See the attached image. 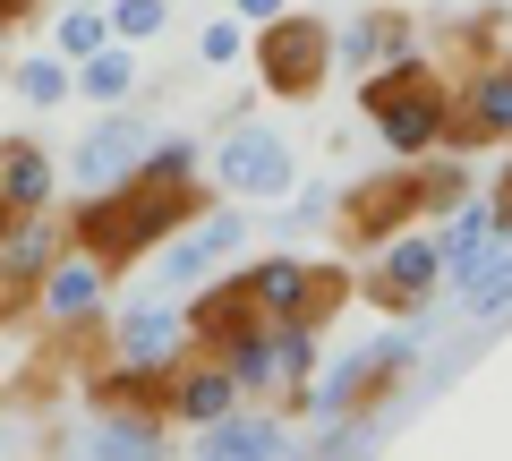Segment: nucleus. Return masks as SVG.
<instances>
[{
  "mask_svg": "<svg viewBox=\"0 0 512 461\" xmlns=\"http://www.w3.org/2000/svg\"><path fill=\"white\" fill-rule=\"evenodd\" d=\"M222 359H231V376H239V402H282V351H274V325L239 333Z\"/></svg>",
  "mask_w": 512,
  "mask_h": 461,
  "instance_id": "obj_21",
  "label": "nucleus"
},
{
  "mask_svg": "<svg viewBox=\"0 0 512 461\" xmlns=\"http://www.w3.org/2000/svg\"><path fill=\"white\" fill-rule=\"evenodd\" d=\"M60 197V154L43 137H0V205L9 214H52Z\"/></svg>",
  "mask_w": 512,
  "mask_h": 461,
  "instance_id": "obj_16",
  "label": "nucleus"
},
{
  "mask_svg": "<svg viewBox=\"0 0 512 461\" xmlns=\"http://www.w3.org/2000/svg\"><path fill=\"white\" fill-rule=\"evenodd\" d=\"M205 180L222 188V197H239V205H274V197H291L299 188V146L282 129H265V120H222V137H214V154H205Z\"/></svg>",
  "mask_w": 512,
  "mask_h": 461,
  "instance_id": "obj_4",
  "label": "nucleus"
},
{
  "mask_svg": "<svg viewBox=\"0 0 512 461\" xmlns=\"http://www.w3.org/2000/svg\"><path fill=\"white\" fill-rule=\"evenodd\" d=\"M248 60H256V86L274 94V103H316L333 77V18L316 9H282L248 35Z\"/></svg>",
  "mask_w": 512,
  "mask_h": 461,
  "instance_id": "obj_2",
  "label": "nucleus"
},
{
  "mask_svg": "<svg viewBox=\"0 0 512 461\" xmlns=\"http://www.w3.org/2000/svg\"><path fill=\"white\" fill-rule=\"evenodd\" d=\"M111 35H120V43L171 35V0H111Z\"/></svg>",
  "mask_w": 512,
  "mask_h": 461,
  "instance_id": "obj_29",
  "label": "nucleus"
},
{
  "mask_svg": "<svg viewBox=\"0 0 512 461\" xmlns=\"http://www.w3.org/2000/svg\"><path fill=\"white\" fill-rule=\"evenodd\" d=\"M256 325H265V308H256V291H248V265H222V274H205L197 291H188V342H197L205 359H222L239 333H256Z\"/></svg>",
  "mask_w": 512,
  "mask_h": 461,
  "instance_id": "obj_9",
  "label": "nucleus"
},
{
  "mask_svg": "<svg viewBox=\"0 0 512 461\" xmlns=\"http://www.w3.org/2000/svg\"><path fill=\"white\" fill-rule=\"evenodd\" d=\"M444 111H453V77H444L436 52L359 77V120L384 137V154H402V163H419V154L444 146Z\"/></svg>",
  "mask_w": 512,
  "mask_h": 461,
  "instance_id": "obj_1",
  "label": "nucleus"
},
{
  "mask_svg": "<svg viewBox=\"0 0 512 461\" xmlns=\"http://www.w3.org/2000/svg\"><path fill=\"white\" fill-rule=\"evenodd\" d=\"M0 453H9V444H0Z\"/></svg>",
  "mask_w": 512,
  "mask_h": 461,
  "instance_id": "obj_35",
  "label": "nucleus"
},
{
  "mask_svg": "<svg viewBox=\"0 0 512 461\" xmlns=\"http://www.w3.org/2000/svg\"><path fill=\"white\" fill-rule=\"evenodd\" d=\"M231 9H239V18H248V26H265V18H282L291 0H231Z\"/></svg>",
  "mask_w": 512,
  "mask_h": 461,
  "instance_id": "obj_33",
  "label": "nucleus"
},
{
  "mask_svg": "<svg viewBox=\"0 0 512 461\" xmlns=\"http://www.w3.org/2000/svg\"><path fill=\"white\" fill-rule=\"evenodd\" d=\"M504 137H512V52H487L453 69V111H444L436 154H495Z\"/></svg>",
  "mask_w": 512,
  "mask_h": 461,
  "instance_id": "obj_7",
  "label": "nucleus"
},
{
  "mask_svg": "<svg viewBox=\"0 0 512 461\" xmlns=\"http://www.w3.org/2000/svg\"><path fill=\"white\" fill-rule=\"evenodd\" d=\"M487 205H495V222H504V240H512V171H495V188H487Z\"/></svg>",
  "mask_w": 512,
  "mask_h": 461,
  "instance_id": "obj_32",
  "label": "nucleus"
},
{
  "mask_svg": "<svg viewBox=\"0 0 512 461\" xmlns=\"http://www.w3.org/2000/svg\"><path fill=\"white\" fill-rule=\"evenodd\" d=\"M146 146H154V129H146V120H137L128 103H111L103 120H94V129L69 146V180H77V197H94V188H120V180H137Z\"/></svg>",
  "mask_w": 512,
  "mask_h": 461,
  "instance_id": "obj_8",
  "label": "nucleus"
},
{
  "mask_svg": "<svg viewBox=\"0 0 512 461\" xmlns=\"http://www.w3.org/2000/svg\"><path fill=\"white\" fill-rule=\"evenodd\" d=\"M239 52H248V18L239 9H222L214 26H197V69H231Z\"/></svg>",
  "mask_w": 512,
  "mask_h": 461,
  "instance_id": "obj_28",
  "label": "nucleus"
},
{
  "mask_svg": "<svg viewBox=\"0 0 512 461\" xmlns=\"http://www.w3.org/2000/svg\"><path fill=\"white\" fill-rule=\"evenodd\" d=\"M43 43H52L60 60H86L111 43V9H86V0H60L52 18H43Z\"/></svg>",
  "mask_w": 512,
  "mask_h": 461,
  "instance_id": "obj_25",
  "label": "nucleus"
},
{
  "mask_svg": "<svg viewBox=\"0 0 512 461\" xmlns=\"http://www.w3.org/2000/svg\"><path fill=\"white\" fill-rule=\"evenodd\" d=\"M77 453H94V461H163L171 419H94V436H77Z\"/></svg>",
  "mask_w": 512,
  "mask_h": 461,
  "instance_id": "obj_19",
  "label": "nucleus"
},
{
  "mask_svg": "<svg viewBox=\"0 0 512 461\" xmlns=\"http://www.w3.org/2000/svg\"><path fill=\"white\" fill-rule=\"evenodd\" d=\"M248 291L265 316H299V291H308V257L274 248V257H248Z\"/></svg>",
  "mask_w": 512,
  "mask_h": 461,
  "instance_id": "obj_22",
  "label": "nucleus"
},
{
  "mask_svg": "<svg viewBox=\"0 0 512 461\" xmlns=\"http://www.w3.org/2000/svg\"><path fill=\"white\" fill-rule=\"evenodd\" d=\"M188 351H197V342H188V299H180V291H154V299H137V308L111 316V359L180 368Z\"/></svg>",
  "mask_w": 512,
  "mask_h": 461,
  "instance_id": "obj_10",
  "label": "nucleus"
},
{
  "mask_svg": "<svg viewBox=\"0 0 512 461\" xmlns=\"http://www.w3.org/2000/svg\"><path fill=\"white\" fill-rule=\"evenodd\" d=\"M444 291V248L427 222H410V231H393V240L376 248V257H359V299L384 316H427Z\"/></svg>",
  "mask_w": 512,
  "mask_h": 461,
  "instance_id": "obj_6",
  "label": "nucleus"
},
{
  "mask_svg": "<svg viewBox=\"0 0 512 461\" xmlns=\"http://www.w3.org/2000/svg\"><path fill=\"white\" fill-rule=\"evenodd\" d=\"M333 197H342V188H325V180H308V188H291V197H282V205H291V222H282V231H316V222L333 214Z\"/></svg>",
  "mask_w": 512,
  "mask_h": 461,
  "instance_id": "obj_30",
  "label": "nucleus"
},
{
  "mask_svg": "<svg viewBox=\"0 0 512 461\" xmlns=\"http://www.w3.org/2000/svg\"><path fill=\"white\" fill-rule=\"evenodd\" d=\"M111 282H120V274H111L103 257L69 248V257H60L52 274H43V291H35V316H43L52 333H86V325H103V316H111V308H103V299H111Z\"/></svg>",
  "mask_w": 512,
  "mask_h": 461,
  "instance_id": "obj_11",
  "label": "nucleus"
},
{
  "mask_svg": "<svg viewBox=\"0 0 512 461\" xmlns=\"http://www.w3.org/2000/svg\"><path fill=\"white\" fill-rule=\"evenodd\" d=\"M171 376H180V368L103 359V368H86V410H94V419H171Z\"/></svg>",
  "mask_w": 512,
  "mask_h": 461,
  "instance_id": "obj_13",
  "label": "nucleus"
},
{
  "mask_svg": "<svg viewBox=\"0 0 512 461\" xmlns=\"http://www.w3.org/2000/svg\"><path fill=\"white\" fill-rule=\"evenodd\" d=\"M410 222H427V188H419V163H376L367 180H350L342 197H333V231H342V257H376L393 231H410Z\"/></svg>",
  "mask_w": 512,
  "mask_h": 461,
  "instance_id": "obj_3",
  "label": "nucleus"
},
{
  "mask_svg": "<svg viewBox=\"0 0 512 461\" xmlns=\"http://www.w3.org/2000/svg\"><path fill=\"white\" fill-rule=\"evenodd\" d=\"M222 410H239V376H231V359L188 351L180 376H171V427H205V419H222Z\"/></svg>",
  "mask_w": 512,
  "mask_h": 461,
  "instance_id": "obj_17",
  "label": "nucleus"
},
{
  "mask_svg": "<svg viewBox=\"0 0 512 461\" xmlns=\"http://www.w3.org/2000/svg\"><path fill=\"white\" fill-rule=\"evenodd\" d=\"M359 453H384V410H342L308 436V461H359Z\"/></svg>",
  "mask_w": 512,
  "mask_h": 461,
  "instance_id": "obj_24",
  "label": "nucleus"
},
{
  "mask_svg": "<svg viewBox=\"0 0 512 461\" xmlns=\"http://www.w3.org/2000/svg\"><path fill=\"white\" fill-rule=\"evenodd\" d=\"M248 240H256V222L239 197H214L188 231H171L163 248H154V291H197L205 274H222V265H248Z\"/></svg>",
  "mask_w": 512,
  "mask_h": 461,
  "instance_id": "obj_5",
  "label": "nucleus"
},
{
  "mask_svg": "<svg viewBox=\"0 0 512 461\" xmlns=\"http://www.w3.org/2000/svg\"><path fill=\"white\" fill-rule=\"evenodd\" d=\"M43 18V0H0V35H18V26Z\"/></svg>",
  "mask_w": 512,
  "mask_h": 461,
  "instance_id": "obj_31",
  "label": "nucleus"
},
{
  "mask_svg": "<svg viewBox=\"0 0 512 461\" xmlns=\"http://www.w3.org/2000/svg\"><path fill=\"white\" fill-rule=\"evenodd\" d=\"M427 52V26L410 9H367V18L333 26V69L367 77V69H393V60H419Z\"/></svg>",
  "mask_w": 512,
  "mask_h": 461,
  "instance_id": "obj_12",
  "label": "nucleus"
},
{
  "mask_svg": "<svg viewBox=\"0 0 512 461\" xmlns=\"http://www.w3.org/2000/svg\"><path fill=\"white\" fill-rule=\"evenodd\" d=\"M436 248H444V291H470V274L495 257V248H504V222H495V205L478 197V188L453 205V214H444Z\"/></svg>",
  "mask_w": 512,
  "mask_h": 461,
  "instance_id": "obj_15",
  "label": "nucleus"
},
{
  "mask_svg": "<svg viewBox=\"0 0 512 461\" xmlns=\"http://www.w3.org/2000/svg\"><path fill=\"white\" fill-rule=\"evenodd\" d=\"M453 308H461V325H478V333H487V325H512V240L470 274V291H453Z\"/></svg>",
  "mask_w": 512,
  "mask_h": 461,
  "instance_id": "obj_20",
  "label": "nucleus"
},
{
  "mask_svg": "<svg viewBox=\"0 0 512 461\" xmlns=\"http://www.w3.org/2000/svg\"><path fill=\"white\" fill-rule=\"evenodd\" d=\"M188 436H197V461H291V427L265 402H239V410H222V419L188 427Z\"/></svg>",
  "mask_w": 512,
  "mask_h": 461,
  "instance_id": "obj_14",
  "label": "nucleus"
},
{
  "mask_svg": "<svg viewBox=\"0 0 512 461\" xmlns=\"http://www.w3.org/2000/svg\"><path fill=\"white\" fill-rule=\"evenodd\" d=\"M419 188H427V222H444V214H453L461 197H470V163H461V154L427 163V154H419Z\"/></svg>",
  "mask_w": 512,
  "mask_h": 461,
  "instance_id": "obj_27",
  "label": "nucleus"
},
{
  "mask_svg": "<svg viewBox=\"0 0 512 461\" xmlns=\"http://www.w3.org/2000/svg\"><path fill=\"white\" fill-rule=\"evenodd\" d=\"M205 154L214 146H205L197 129H163L146 146V163H137V180H205Z\"/></svg>",
  "mask_w": 512,
  "mask_h": 461,
  "instance_id": "obj_26",
  "label": "nucleus"
},
{
  "mask_svg": "<svg viewBox=\"0 0 512 461\" xmlns=\"http://www.w3.org/2000/svg\"><path fill=\"white\" fill-rule=\"evenodd\" d=\"M86 9H111V0H86Z\"/></svg>",
  "mask_w": 512,
  "mask_h": 461,
  "instance_id": "obj_34",
  "label": "nucleus"
},
{
  "mask_svg": "<svg viewBox=\"0 0 512 461\" xmlns=\"http://www.w3.org/2000/svg\"><path fill=\"white\" fill-rule=\"evenodd\" d=\"M137 86H146V69H137V43H120V35H111L103 52H86V60H77V94H86L94 111L137 103Z\"/></svg>",
  "mask_w": 512,
  "mask_h": 461,
  "instance_id": "obj_18",
  "label": "nucleus"
},
{
  "mask_svg": "<svg viewBox=\"0 0 512 461\" xmlns=\"http://www.w3.org/2000/svg\"><path fill=\"white\" fill-rule=\"evenodd\" d=\"M9 94H18V103H35V111L69 103V94H77V60H60L52 43H43V52H26L18 69H9Z\"/></svg>",
  "mask_w": 512,
  "mask_h": 461,
  "instance_id": "obj_23",
  "label": "nucleus"
}]
</instances>
